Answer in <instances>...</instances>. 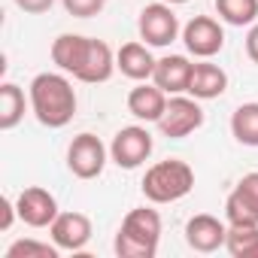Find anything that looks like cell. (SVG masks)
<instances>
[{"label": "cell", "instance_id": "obj_4", "mask_svg": "<svg viewBox=\"0 0 258 258\" xmlns=\"http://www.w3.org/2000/svg\"><path fill=\"white\" fill-rule=\"evenodd\" d=\"M109 149L94 134H76L67 146V167L76 179H97L106 167Z\"/></svg>", "mask_w": 258, "mask_h": 258}, {"label": "cell", "instance_id": "obj_26", "mask_svg": "<svg viewBox=\"0 0 258 258\" xmlns=\"http://www.w3.org/2000/svg\"><path fill=\"white\" fill-rule=\"evenodd\" d=\"M16 216H19V207L10 198H0V231H10L13 222H16Z\"/></svg>", "mask_w": 258, "mask_h": 258}, {"label": "cell", "instance_id": "obj_19", "mask_svg": "<svg viewBox=\"0 0 258 258\" xmlns=\"http://www.w3.org/2000/svg\"><path fill=\"white\" fill-rule=\"evenodd\" d=\"M231 134L243 146H258V103H240L234 109Z\"/></svg>", "mask_w": 258, "mask_h": 258}, {"label": "cell", "instance_id": "obj_2", "mask_svg": "<svg viewBox=\"0 0 258 258\" xmlns=\"http://www.w3.org/2000/svg\"><path fill=\"white\" fill-rule=\"evenodd\" d=\"M161 243V216L149 207H137L124 216L115 234L118 258H155Z\"/></svg>", "mask_w": 258, "mask_h": 258}, {"label": "cell", "instance_id": "obj_14", "mask_svg": "<svg viewBox=\"0 0 258 258\" xmlns=\"http://www.w3.org/2000/svg\"><path fill=\"white\" fill-rule=\"evenodd\" d=\"M155 58L149 52L146 43H124L115 55V67L121 70V76L134 79V82H149L155 73Z\"/></svg>", "mask_w": 258, "mask_h": 258}, {"label": "cell", "instance_id": "obj_20", "mask_svg": "<svg viewBox=\"0 0 258 258\" xmlns=\"http://www.w3.org/2000/svg\"><path fill=\"white\" fill-rule=\"evenodd\" d=\"M225 249L234 258H258V225H228Z\"/></svg>", "mask_w": 258, "mask_h": 258}, {"label": "cell", "instance_id": "obj_13", "mask_svg": "<svg viewBox=\"0 0 258 258\" xmlns=\"http://www.w3.org/2000/svg\"><path fill=\"white\" fill-rule=\"evenodd\" d=\"M191 67H195V64H191L185 55H164V58L155 64L152 82H155L164 94H182V91H188Z\"/></svg>", "mask_w": 258, "mask_h": 258}, {"label": "cell", "instance_id": "obj_7", "mask_svg": "<svg viewBox=\"0 0 258 258\" xmlns=\"http://www.w3.org/2000/svg\"><path fill=\"white\" fill-rule=\"evenodd\" d=\"M137 31H140V40H146V46L164 49L179 37V19L167 4H149L140 13Z\"/></svg>", "mask_w": 258, "mask_h": 258}, {"label": "cell", "instance_id": "obj_17", "mask_svg": "<svg viewBox=\"0 0 258 258\" xmlns=\"http://www.w3.org/2000/svg\"><path fill=\"white\" fill-rule=\"evenodd\" d=\"M115 70V55L112 49L103 43V40H94L91 37V49H88V58L82 64V70L76 73L79 82H88V85H97V82H106Z\"/></svg>", "mask_w": 258, "mask_h": 258}, {"label": "cell", "instance_id": "obj_24", "mask_svg": "<svg viewBox=\"0 0 258 258\" xmlns=\"http://www.w3.org/2000/svg\"><path fill=\"white\" fill-rule=\"evenodd\" d=\"M64 10L76 19H91V16H100V10L106 7V0H61Z\"/></svg>", "mask_w": 258, "mask_h": 258}, {"label": "cell", "instance_id": "obj_23", "mask_svg": "<svg viewBox=\"0 0 258 258\" xmlns=\"http://www.w3.org/2000/svg\"><path fill=\"white\" fill-rule=\"evenodd\" d=\"M225 219H228V225H258V213L237 191H231L225 201Z\"/></svg>", "mask_w": 258, "mask_h": 258}, {"label": "cell", "instance_id": "obj_10", "mask_svg": "<svg viewBox=\"0 0 258 258\" xmlns=\"http://www.w3.org/2000/svg\"><path fill=\"white\" fill-rule=\"evenodd\" d=\"M49 234L61 252H79L91 240V219L85 213H58V219L49 225Z\"/></svg>", "mask_w": 258, "mask_h": 258}, {"label": "cell", "instance_id": "obj_16", "mask_svg": "<svg viewBox=\"0 0 258 258\" xmlns=\"http://www.w3.org/2000/svg\"><path fill=\"white\" fill-rule=\"evenodd\" d=\"M228 88V73L219 67V64H210V61H201L191 67V79H188V94L198 97V100H213V97H222Z\"/></svg>", "mask_w": 258, "mask_h": 258}, {"label": "cell", "instance_id": "obj_6", "mask_svg": "<svg viewBox=\"0 0 258 258\" xmlns=\"http://www.w3.org/2000/svg\"><path fill=\"white\" fill-rule=\"evenodd\" d=\"M152 155V134L140 124L121 127L109 143V158L121 167V170H134L140 167L146 158Z\"/></svg>", "mask_w": 258, "mask_h": 258}, {"label": "cell", "instance_id": "obj_28", "mask_svg": "<svg viewBox=\"0 0 258 258\" xmlns=\"http://www.w3.org/2000/svg\"><path fill=\"white\" fill-rule=\"evenodd\" d=\"M246 55L252 64H258V22L249 25V34H246Z\"/></svg>", "mask_w": 258, "mask_h": 258}, {"label": "cell", "instance_id": "obj_5", "mask_svg": "<svg viewBox=\"0 0 258 258\" xmlns=\"http://www.w3.org/2000/svg\"><path fill=\"white\" fill-rule=\"evenodd\" d=\"M201 124H204V109H201L198 97H182V94L170 97L164 115L158 118L161 134L170 140H182V137L195 134Z\"/></svg>", "mask_w": 258, "mask_h": 258}, {"label": "cell", "instance_id": "obj_8", "mask_svg": "<svg viewBox=\"0 0 258 258\" xmlns=\"http://www.w3.org/2000/svg\"><path fill=\"white\" fill-rule=\"evenodd\" d=\"M182 43L195 58H213L222 52L225 46V31L216 19L210 16H195L185 28H182Z\"/></svg>", "mask_w": 258, "mask_h": 258}, {"label": "cell", "instance_id": "obj_25", "mask_svg": "<svg viewBox=\"0 0 258 258\" xmlns=\"http://www.w3.org/2000/svg\"><path fill=\"white\" fill-rule=\"evenodd\" d=\"M255 213H258V170H252V173H246L240 182H237V188H234Z\"/></svg>", "mask_w": 258, "mask_h": 258}, {"label": "cell", "instance_id": "obj_15", "mask_svg": "<svg viewBox=\"0 0 258 258\" xmlns=\"http://www.w3.org/2000/svg\"><path fill=\"white\" fill-rule=\"evenodd\" d=\"M167 109V94L152 82H140L137 88H131L127 94V112L140 121H158Z\"/></svg>", "mask_w": 258, "mask_h": 258}, {"label": "cell", "instance_id": "obj_9", "mask_svg": "<svg viewBox=\"0 0 258 258\" xmlns=\"http://www.w3.org/2000/svg\"><path fill=\"white\" fill-rule=\"evenodd\" d=\"M16 207H19V219L28 225V228H49L55 219H58V201L52 191L40 188V185H31L25 188L19 198H16Z\"/></svg>", "mask_w": 258, "mask_h": 258}, {"label": "cell", "instance_id": "obj_11", "mask_svg": "<svg viewBox=\"0 0 258 258\" xmlns=\"http://www.w3.org/2000/svg\"><path fill=\"white\" fill-rule=\"evenodd\" d=\"M225 240H228L225 222H219V219L210 216V213H198V216H191V219L185 222V243H188L195 252L210 255V252L222 249Z\"/></svg>", "mask_w": 258, "mask_h": 258}, {"label": "cell", "instance_id": "obj_27", "mask_svg": "<svg viewBox=\"0 0 258 258\" xmlns=\"http://www.w3.org/2000/svg\"><path fill=\"white\" fill-rule=\"evenodd\" d=\"M52 4H55V0H16V7L25 10V13H31V16H43V13H49Z\"/></svg>", "mask_w": 258, "mask_h": 258}, {"label": "cell", "instance_id": "obj_21", "mask_svg": "<svg viewBox=\"0 0 258 258\" xmlns=\"http://www.w3.org/2000/svg\"><path fill=\"white\" fill-rule=\"evenodd\" d=\"M216 13L222 22L234 28H246L255 25L258 19V0H216Z\"/></svg>", "mask_w": 258, "mask_h": 258}, {"label": "cell", "instance_id": "obj_29", "mask_svg": "<svg viewBox=\"0 0 258 258\" xmlns=\"http://www.w3.org/2000/svg\"><path fill=\"white\" fill-rule=\"evenodd\" d=\"M167 4H188V0H167Z\"/></svg>", "mask_w": 258, "mask_h": 258}, {"label": "cell", "instance_id": "obj_12", "mask_svg": "<svg viewBox=\"0 0 258 258\" xmlns=\"http://www.w3.org/2000/svg\"><path fill=\"white\" fill-rule=\"evenodd\" d=\"M88 49H91V37H82V34H61L55 37L52 43V61L58 64V70L70 73L76 79V73L82 70L85 58H88Z\"/></svg>", "mask_w": 258, "mask_h": 258}, {"label": "cell", "instance_id": "obj_3", "mask_svg": "<svg viewBox=\"0 0 258 258\" xmlns=\"http://www.w3.org/2000/svg\"><path fill=\"white\" fill-rule=\"evenodd\" d=\"M140 188L152 204H176L195 188V170L179 158H167L146 170Z\"/></svg>", "mask_w": 258, "mask_h": 258}, {"label": "cell", "instance_id": "obj_1", "mask_svg": "<svg viewBox=\"0 0 258 258\" xmlns=\"http://www.w3.org/2000/svg\"><path fill=\"white\" fill-rule=\"evenodd\" d=\"M28 97L37 121L46 127H64L76 115V91L64 73H37Z\"/></svg>", "mask_w": 258, "mask_h": 258}, {"label": "cell", "instance_id": "obj_22", "mask_svg": "<svg viewBox=\"0 0 258 258\" xmlns=\"http://www.w3.org/2000/svg\"><path fill=\"white\" fill-rule=\"evenodd\" d=\"M58 246L52 243H40V240H16L7 249V258H58Z\"/></svg>", "mask_w": 258, "mask_h": 258}, {"label": "cell", "instance_id": "obj_18", "mask_svg": "<svg viewBox=\"0 0 258 258\" xmlns=\"http://www.w3.org/2000/svg\"><path fill=\"white\" fill-rule=\"evenodd\" d=\"M25 118V91L16 82L0 85V131H13Z\"/></svg>", "mask_w": 258, "mask_h": 258}]
</instances>
